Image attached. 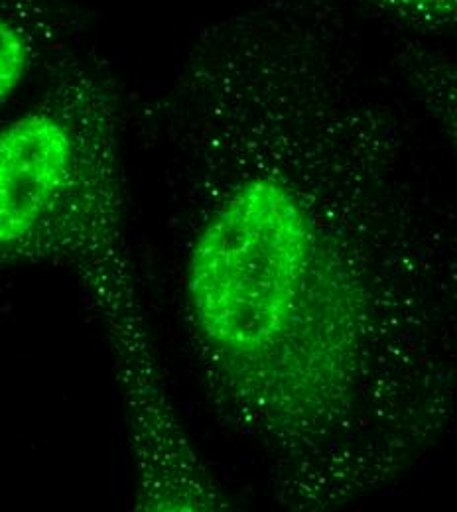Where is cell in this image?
<instances>
[{"mask_svg":"<svg viewBox=\"0 0 457 512\" xmlns=\"http://www.w3.org/2000/svg\"><path fill=\"white\" fill-rule=\"evenodd\" d=\"M383 4L391 6L392 10L416 16L424 20H444L457 16V0H381Z\"/></svg>","mask_w":457,"mask_h":512,"instance_id":"obj_5","label":"cell"},{"mask_svg":"<svg viewBox=\"0 0 457 512\" xmlns=\"http://www.w3.org/2000/svg\"><path fill=\"white\" fill-rule=\"evenodd\" d=\"M400 69L457 170V56L412 48L402 56Z\"/></svg>","mask_w":457,"mask_h":512,"instance_id":"obj_4","label":"cell"},{"mask_svg":"<svg viewBox=\"0 0 457 512\" xmlns=\"http://www.w3.org/2000/svg\"><path fill=\"white\" fill-rule=\"evenodd\" d=\"M66 30L54 0H0V113Z\"/></svg>","mask_w":457,"mask_h":512,"instance_id":"obj_3","label":"cell"},{"mask_svg":"<svg viewBox=\"0 0 457 512\" xmlns=\"http://www.w3.org/2000/svg\"><path fill=\"white\" fill-rule=\"evenodd\" d=\"M316 16L219 20L142 109L186 365L294 512L392 495L457 430V211Z\"/></svg>","mask_w":457,"mask_h":512,"instance_id":"obj_1","label":"cell"},{"mask_svg":"<svg viewBox=\"0 0 457 512\" xmlns=\"http://www.w3.org/2000/svg\"><path fill=\"white\" fill-rule=\"evenodd\" d=\"M38 264L73 268L85 294L134 276L117 85L103 58L66 40L0 125V270Z\"/></svg>","mask_w":457,"mask_h":512,"instance_id":"obj_2","label":"cell"}]
</instances>
